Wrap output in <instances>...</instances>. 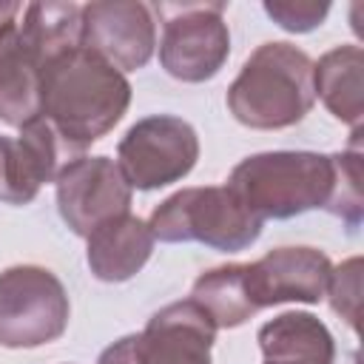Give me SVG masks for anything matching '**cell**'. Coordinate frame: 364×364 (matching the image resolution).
Instances as JSON below:
<instances>
[{"instance_id": "21", "label": "cell", "mask_w": 364, "mask_h": 364, "mask_svg": "<svg viewBox=\"0 0 364 364\" xmlns=\"http://www.w3.org/2000/svg\"><path fill=\"white\" fill-rule=\"evenodd\" d=\"M264 11L284 31L304 34V31H313L316 26L324 23V17L330 14V3H316V0H267Z\"/></svg>"}, {"instance_id": "14", "label": "cell", "mask_w": 364, "mask_h": 364, "mask_svg": "<svg viewBox=\"0 0 364 364\" xmlns=\"http://www.w3.org/2000/svg\"><path fill=\"white\" fill-rule=\"evenodd\" d=\"M23 14V11H20ZM40 60L26 46L17 20L0 26V119L23 128L40 117Z\"/></svg>"}, {"instance_id": "20", "label": "cell", "mask_w": 364, "mask_h": 364, "mask_svg": "<svg viewBox=\"0 0 364 364\" xmlns=\"http://www.w3.org/2000/svg\"><path fill=\"white\" fill-rule=\"evenodd\" d=\"M324 296H330V307L350 324V330L358 333V313H361V259L358 256L333 267Z\"/></svg>"}, {"instance_id": "15", "label": "cell", "mask_w": 364, "mask_h": 364, "mask_svg": "<svg viewBox=\"0 0 364 364\" xmlns=\"http://www.w3.org/2000/svg\"><path fill=\"white\" fill-rule=\"evenodd\" d=\"M259 347L264 364H336L330 330L310 313H282L262 324Z\"/></svg>"}, {"instance_id": "18", "label": "cell", "mask_w": 364, "mask_h": 364, "mask_svg": "<svg viewBox=\"0 0 364 364\" xmlns=\"http://www.w3.org/2000/svg\"><path fill=\"white\" fill-rule=\"evenodd\" d=\"M191 299L213 318L216 330L219 327H239L259 313L253 299H250V290H247L245 264H239V262L205 270L193 282Z\"/></svg>"}, {"instance_id": "19", "label": "cell", "mask_w": 364, "mask_h": 364, "mask_svg": "<svg viewBox=\"0 0 364 364\" xmlns=\"http://www.w3.org/2000/svg\"><path fill=\"white\" fill-rule=\"evenodd\" d=\"M333 216L344 219L350 228H358L364 213V193H361V151L350 148L333 154V191L324 205Z\"/></svg>"}, {"instance_id": "23", "label": "cell", "mask_w": 364, "mask_h": 364, "mask_svg": "<svg viewBox=\"0 0 364 364\" xmlns=\"http://www.w3.org/2000/svg\"><path fill=\"white\" fill-rule=\"evenodd\" d=\"M20 11H23V6H20V3H0V26H3V23H9V20H17V17H20Z\"/></svg>"}, {"instance_id": "12", "label": "cell", "mask_w": 364, "mask_h": 364, "mask_svg": "<svg viewBox=\"0 0 364 364\" xmlns=\"http://www.w3.org/2000/svg\"><path fill=\"white\" fill-rule=\"evenodd\" d=\"M213 338L216 324L193 299L173 301L136 333V358L139 364H210Z\"/></svg>"}, {"instance_id": "3", "label": "cell", "mask_w": 364, "mask_h": 364, "mask_svg": "<svg viewBox=\"0 0 364 364\" xmlns=\"http://www.w3.org/2000/svg\"><path fill=\"white\" fill-rule=\"evenodd\" d=\"M228 188L262 222L290 219L327 205L333 191V156L316 151L253 154L230 171Z\"/></svg>"}, {"instance_id": "2", "label": "cell", "mask_w": 364, "mask_h": 364, "mask_svg": "<svg viewBox=\"0 0 364 364\" xmlns=\"http://www.w3.org/2000/svg\"><path fill=\"white\" fill-rule=\"evenodd\" d=\"M313 100V60L290 43H262L228 88L230 114L259 131L296 125Z\"/></svg>"}, {"instance_id": "9", "label": "cell", "mask_w": 364, "mask_h": 364, "mask_svg": "<svg viewBox=\"0 0 364 364\" xmlns=\"http://www.w3.org/2000/svg\"><path fill=\"white\" fill-rule=\"evenodd\" d=\"M82 46L122 74L142 68L156 48L154 6L139 0H100L82 6Z\"/></svg>"}, {"instance_id": "6", "label": "cell", "mask_w": 364, "mask_h": 364, "mask_svg": "<svg viewBox=\"0 0 364 364\" xmlns=\"http://www.w3.org/2000/svg\"><path fill=\"white\" fill-rule=\"evenodd\" d=\"M159 63L182 82H205L219 74L230 54L225 3H159Z\"/></svg>"}, {"instance_id": "10", "label": "cell", "mask_w": 364, "mask_h": 364, "mask_svg": "<svg viewBox=\"0 0 364 364\" xmlns=\"http://www.w3.org/2000/svg\"><path fill=\"white\" fill-rule=\"evenodd\" d=\"M77 156L46 117L26 122L17 136H0V202L28 205Z\"/></svg>"}, {"instance_id": "11", "label": "cell", "mask_w": 364, "mask_h": 364, "mask_svg": "<svg viewBox=\"0 0 364 364\" xmlns=\"http://www.w3.org/2000/svg\"><path fill=\"white\" fill-rule=\"evenodd\" d=\"M330 273L333 262L316 247H276L256 262H245V279L256 310L282 301L316 304L327 293Z\"/></svg>"}, {"instance_id": "16", "label": "cell", "mask_w": 364, "mask_h": 364, "mask_svg": "<svg viewBox=\"0 0 364 364\" xmlns=\"http://www.w3.org/2000/svg\"><path fill=\"white\" fill-rule=\"evenodd\" d=\"M313 91L327 111L361 131L364 119V54L361 46H338L313 63Z\"/></svg>"}, {"instance_id": "1", "label": "cell", "mask_w": 364, "mask_h": 364, "mask_svg": "<svg viewBox=\"0 0 364 364\" xmlns=\"http://www.w3.org/2000/svg\"><path fill=\"white\" fill-rule=\"evenodd\" d=\"M131 82L85 46L57 54L40 71V117L82 156L128 111Z\"/></svg>"}, {"instance_id": "17", "label": "cell", "mask_w": 364, "mask_h": 364, "mask_svg": "<svg viewBox=\"0 0 364 364\" xmlns=\"http://www.w3.org/2000/svg\"><path fill=\"white\" fill-rule=\"evenodd\" d=\"M17 26L40 65L82 46V6L77 3H28Z\"/></svg>"}, {"instance_id": "5", "label": "cell", "mask_w": 364, "mask_h": 364, "mask_svg": "<svg viewBox=\"0 0 364 364\" xmlns=\"http://www.w3.org/2000/svg\"><path fill=\"white\" fill-rule=\"evenodd\" d=\"M68 316V293L48 267L17 264L0 273V347H43L65 333Z\"/></svg>"}, {"instance_id": "13", "label": "cell", "mask_w": 364, "mask_h": 364, "mask_svg": "<svg viewBox=\"0 0 364 364\" xmlns=\"http://www.w3.org/2000/svg\"><path fill=\"white\" fill-rule=\"evenodd\" d=\"M85 239V259L100 282H125L136 276L154 253V233L148 222H142L131 210L102 222Z\"/></svg>"}, {"instance_id": "8", "label": "cell", "mask_w": 364, "mask_h": 364, "mask_svg": "<svg viewBox=\"0 0 364 364\" xmlns=\"http://www.w3.org/2000/svg\"><path fill=\"white\" fill-rule=\"evenodd\" d=\"M54 182L60 216L77 236H88L131 208V185L108 156H77L63 165Z\"/></svg>"}, {"instance_id": "4", "label": "cell", "mask_w": 364, "mask_h": 364, "mask_svg": "<svg viewBox=\"0 0 364 364\" xmlns=\"http://www.w3.org/2000/svg\"><path fill=\"white\" fill-rule=\"evenodd\" d=\"M262 219L250 213L228 185L185 188L154 208L148 228L159 242H202L216 250H245L262 233Z\"/></svg>"}, {"instance_id": "7", "label": "cell", "mask_w": 364, "mask_h": 364, "mask_svg": "<svg viewBox=\"0 0 364 364\" xmlns=\"http://www.w3.org/2000/svg\"><path fill=\"white\" fill-rule=\"evenodd\" d=\"M199 159V136L191 122L154 114L128 128L117 145V165L131 191H154L179 182Z\"/></svg>"}, {"instance_id": "22", "label": "cell", "mask_w": 364, "mask_h": 364, "mask_svg": "<svg viewBox=\"0 0 364 364\" xmlns=\"http://www.w3.org/2000/svg\"><path fill=\"white\" fill-rule=\"evenodd\" d=\"M97 364H139V358H136V336H122L119 341L105 347Z\"/></svg>"}]
</instances>
